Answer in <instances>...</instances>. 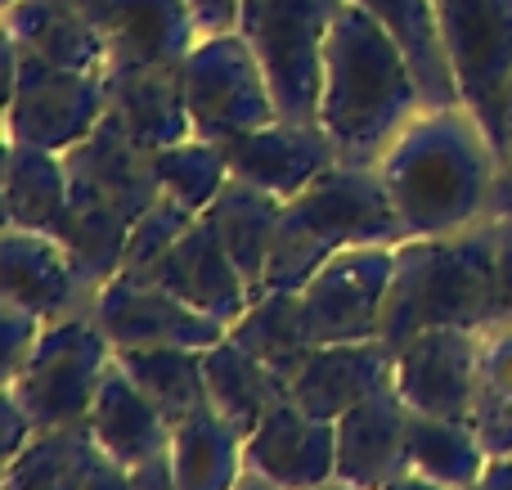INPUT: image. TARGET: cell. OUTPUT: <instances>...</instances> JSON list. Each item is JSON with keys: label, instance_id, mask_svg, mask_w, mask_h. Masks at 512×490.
Instances as JSON below:
<instances>
[{"label": "cell", "instance_id": "ba28073f", "mask_svg": "<svg viewBox=\"0 0 512 490\" xmlns=\"http://www.w3.org/2000/svg\"><path fill=\"white\" fill-rule=\"evenodd\" d=\"M180 81L198 140L230 144L279 117L270 77L243 32L198 36L194 50L180 59Z\"/></svg>", "mask_w": 512, "mask_h": 490}, {"label": "cell", "instance_id": "ac0fdd59", "mask_svg": "<svg viewBox=\"0 0 512 490\" xmlns=\"http://www.w3.org/2000/svg\"><path fill=\"white\" fill-rule=\"evenodd\" d=\"M391 347L382 338L360 342H324L306 356L292 378V401L315 419L337 423L346 410L391 387Z\"/></svg>", "mask_w": 512, "mask_h": 490}, {"label": "cell", "instance_id": "4316f807", "mask_svg": "<svg viewBox=\"0 0 512 490\" xmlns=\"http://www.w3.org/2000/svg\"><path fill=\"white\" fill-rule=\"evenodd\" d=\"M283 203L265 189L248 185V180H234L212 198V207L203 212V221L221 234L225 252L234 257L239 275L248 279L252 297L265 288V266H270V248H274V230H279Z\"/></svg>", "mask_w": 512, "mask_h": 490}, {"label": "cell", "instance_id": "6da1fadb", "mask_svg": "<svg viewBox=\"0 0 512 490\" xmlns=\"http://www.w3.org/2000/svg\"><path fill=\"white\" fill-rule=\"evenodd\" d=\"M378 176L396 207L400 239H436L495 221L499 149L463 104L423 108L382 153Z\"/></svg>", "mask_w": 512, "mask_h": 490}, {"label": "cell", "instance_id": "484cf974", "mask_svg": "<svg viewBox=\"0 0 512 490\" xmlns=\"http://www.w3.org/2000/svg\"><path fill=\"white\" fill-rule=\"evenodd\" d=\"M171 473L180 490H234L248 477V437L207 405L171 428Z\"/></svg>", "mask_w": 512, "mask_h": 490}, {"label": "cell", "instance_id": "7dc6e473", "mask_svg": "<svg viewBox=\"0 0 512 490\" xmlns=\"http://www.w3.org/2000/svg\"><path fill=\"white\" fill-rule=\"evenodd\" d=\"M0 5H5V9H9V5H14V0H0Z\"/></svg>", "mask_w": 512, "mask_h": 490}, {"label": "cell", "instance_id": "5b68a950", "mask_svg": "<svg viewBox=\"0 0 512 490\" xmlns=\"http://www.w3.org/2000/svg\"><path fill=\"white\" fill-rule=\"evenodd\" d=\"M108 117L99 72H68L32 59L5 36V140L68 153Z\"/></svg>", "mask_w": 512, "mask_h": 490}, {"label": "cell", "instance_id": "d6986e66", "mask_svg": "<svg viewBox=\"0 0 512 490\" xmlns=\"http://www.w3.org/2000/svg\"><path fill=\"white\" fill-rule=\"evenodd\" d=\"M108 41L117 63H180L198 41L189 0H77Z\"/></svg>", "mask_w": 512, "mask_h": 490}, {"label": "cell", "instance_id": "8fae6325", "mask_svg": "<svg viewBox=\"0 0 512 490\" xmlns=\"http://www.w3.org/2000/svg\"><path fill=\"white\" fill-rule=\"evenodd\" d=\"M481 338L477 329H427L391 351V387L414 414L472 419L481 401Z\"/></svg>", "mask_w": 512, "mask_h": 490}, {"label": "cell", "instance_id": "f546056e", "mask_svg": "<svg viewBox=\"0 0 512 490\" xmlns=\"http://www.w3.org/2000/svg\"><path fill=\"white\" fill-rule=\"evenodd\" d=\"M230 338L239 342L243 351H252L261 365H270L274 374L297 378V369L306 365V356L315 351L306 329V315H301V293H288V288H265L248 302V311L230 324Z\"/></svg>", "mask_w": 512, "mask_h": 490}, {"label": "cell", "instance_id": "7a4b0ae2", "mask_svg": "<svg viewBox=\"0 0 512 490\" xmlns=\"http://www.w3.org/2000/svg\"><path fill=\"white\" fill-rule=\"evenodd\" d=\"M423 108V90L400 45L382 32L369 9L346 0L328 32L319 81V126L337 144V158L378 167L391 140Z\"/></svg>", "mask_w": 512, "mask_h": 490}, {"label": "cell", "instance_id": "44dd1931", "mask_svg": "<svg viewBox=\"0 0 512 490\" xmlns=\"http://www.w3.org/2000/svg\"><path fill=\"white\" fill-rule=\"evenodd\" d=\"M409 437V405L396 396V387L360 401L337 419V482L355 490H382L409 473L405 464Z\"/></svg>", "mask_w": 512, "mask_h": 490}, {"label": "cell", "instance_id": "d590c367", "mask_svg": "<svg viewBox=\"0 0 512 490\" xmlns=\"http://www.w3.org/2000/svg\"><path fill=\"white\" fill-rule=\"evenodd\" d=\"M481 401L512 410V324H499L481 338Z\"/></svg>", "mask_w": 512, "mask_h": 490}, {"label": "cell", "instance_id": "d6a6232c", "mask_svg": "<svg viewBox=\"0 0 512 490\" xmlns=\"http://www.w3.org/2000/svg\"><path fill=\"white\" fill-rule=\"evenodd\" d=\"M153 167H158V189L176 203H185L194 216H203L212 207V198L230 185V158H225L221 144L212 140H189L171 144V149H158L153 153Z\"/></svg>", "mask_w": 512, "mask_h": 490}, {"label": "cell", "instance_id": "2e32d148", "mask_svg": "<svg viewBox=\"0 0 512 490\" xmlns=\"http://www.w3.org/2000/svg\"><path fill=\"white\" fill-rule=\"evenodd\" d=\"M248 468L283 490H315L337 477V423L315 419L297 401L265 414L248 437Z\"/></svg>", "mask_w": 512, "mask_h": 490}, {"label": "cell", "instance_id": "f6af8a7d", "mask_svg": "<svg viewBox=\"0 0 512 490\" xmlns=\"http://www.w3.org/2000/svg\"><path fill=\"white\" fill-rule=\"evenodd\" d=\"M234 490H283V486L265 482V477H261V473H252V468H248V477H243V482H239V486H234Z\"/></svg>", "mask_w": 512, "mask_h": 490}, {"label": "cell", "instance_id": "7c38bea8", "mask_svg": "<svg viewBox=\"0 0 512 490\" xmlns=\"http://www.w3.org/2000/svg\"><path fill=\"white\" fill-rule=\"evenodd\" d=\"M95 279L77 261V252L50 230H0V297L32 311L41 324L86 315L99 297Z\"/></svg>", "mask_w": 512, "mask_h": 490}, {"label": "cell", "instance_id": "60d3db41", "mask_svg": "<svg viewBox=\"0 0 512 490\" xmlns=\"http://www.w3.org/2000/svg\"><path fill=\"white\" fill-rule=\"evenodd\" d=\"M126 477H131V490H180L176 486V473H171V455L162 450V455L144 459V464L126 468Z\"/></svg>", "mask_w": 512, "mask_h": 490}, {"label": "cell", "instance_id": "9c48e42d", "mask_svg": "<svg viewBox=\"0 0 512 490\" xmlns=\"http://www.w3.org/2000/svg\"><path fill=\"white\" fill-rule=\"evenodd\" d=\"M436 9L463 108L499 149L512 108V0H436Z\"/></svg>", "mask_w": 512, "mask_h": 490}, {"label": "cell", "instance_id": "e575fe53", "mask_svg": "<svg viewBox=\"0 0 512 490\" xmlns=\"http://www.w3.org/2000/svg\"><path fill=\"white\" fill-rule=\"evenodd\" d=\"M45 324L36 320L32 311H23L18 302H5L0 297V383L23 374V365L32 360L36 342H41Z\"/></svg>", "mask_w": 512, "mask_h": 490}, {"label": "cell", "instance_id": "4fadbf2b", "mask_svg": "<svg viewBox=\"0 0 512 490\" xmlns=\"http://www.w3.org/2000/svg\"><path fill=\"white\" fill-rule=\"evenodd\" d=\"M90 315L104 329V338L113 342V351H126V347H203L207 351L230 333L212 315L180 302L171 288L140 275H113L99 288Z\"/></svg>", "mask_w": 512, "mask_h": 490}, {"label": "cell", "instance_id": "ab89813d", "mask_svg": "<svg viewBox=\"0 0 512 490\" xmlns=\"http://www.w3.org/2000/svg\"><path fill=\"white\" fill-rule=\"evenodd\" d=\"M189 14H194V23H198V36L239 32L243 0H189Z\"/></svg>", "mask_w": 512, "mask_h": 490}, {"label": "cell", "instance_id": "cb8c5ba5", "mask_svg": "<svg viewBox=\"0 0 512 490\" xmlns=\"http://www.w3.org/2000/svg\"><path fill=\"white\" fill-rule=\"evenodd\" d=\"M364 5L378 27L400 45V54L409 59L423 90L427 108H454L463 104L459 81H454V63L445 50V32H441V9L436 0H355Z\"/></svg>", "mask_w": 512, "mask_h": 490}, {"label": "cell", "instance_id": "74e56055", "mask_svg": "<svg viewBox=\"0 0 512 490\" xmlns=\"http://www.w3.org/2000/svg\"><path fill=\"white\" fill-rule=\"evenodd\" d=\"M472 428H477V437H481V446H486L490 459L512 455V410L508 405L477 401V410H472Z\"/></svg>", "mask_w": 512, "mask_h": 490}, {"label": "cell", "instance_id": "1f68e13d", "mask_svg": "<svg viewBox=\"0 0 512 490\" xmlns=\"http://www.w3.org/2000/svg\"><path fill=\"white\" fill-rule=\"evenodd\" d=\"M117 360L171 423L189 419L194 410H207L203 347H126L117 351Z\"/></svg>", "mask_w": 512, "mask_h": 490}, {"label": "cell", "instance_id": "ffe728a7", "mask_svg": "<svg viewBox=\"0 0 512 490\" xmlns=\"http://www.w3.org/2000/svg\"><path fill=\"white\" fill-rule=\"evenodd\" d=\"M104 86L108 117H117L144 149L158 153L194 135L180 63H117L104 72Z\"/></svg>", "mask_w": 512, "mask_h": 490}, {"label": "cell", "instance_id": "8d00e7d4", "mask_svg": "<svg viewBox=\"0 0 512 490\" xmlns=\"http://www.w3.org/2000/svg\"><path fill=\"white\" fill-rule=\"evenodd\" d=\"M32 437H36L32 414L23 410V401L9 387H0V464H9L18 450H27Z\"/></svg>", "mask_w": 512, "mask_h": 490}, {"label": "cell", "instance_id": "f1b7e54d", "mask_svg": "<svg viewBox=\"0 0 512 490\" xmlns=\"http://www.w3.org/2000/svg\"><path fill=\"white\" fill-rule=\"evenodd\" d=\"M99 464H104V450L95 446L86 423L45 428L27 441V450L0 464V490H86Z\"/></svg>", "mask_w": 512, "mask_h": 490}, {"label": "cell", "instance_id": "7bdbcfd3", "mask_svg": "<svg viewBox=\"0 0 512 490\" xmlns=\"http://www.w3.org/2000/svg\"><path fill=\"white\" fill-rule=\"evenodd\" d=\"M86 490H131V477H126V468H122V464L104 459V464L95 468V477L86 482Z\"/></svg>", "mask_w": 512, "mask_h": 490}, {"label": "cell", "instance_id": "52a82bcc", "mask_svg": "<svg viewBox=\"0 0 512 490\" xmlns=\"http://www.w3.org/2000/svg\"><path fill=\"white\" fill-rule=\"evenodd\" d=\"M113 342L104 338V329L95 324V315H68L41 329L32 360L23 365V374L9 378V392L23 401V410L32 414L36 432L45 428H81L95 410L99 383H104L108 365H113Z\"/></svg>", "mask_w": 512, "mask_h": 490}, {"label": "cell", "instance_id": "83f0119b", "mask_svg": "<svg viewBox=\"0 0 512 490\" xmlns=\"http://www.w3.org/2000/svg\"><path fill=\"white\" fill-rule=\"evenodd\" d=\"M72 203V180L63 153L5 140V225L18 230H59Z\"/></svg>", "mask_w": 512, "mask_h": 490}, {"label": "cell", "instance_id": "bcb514c9", "mask_svg": "<svg viewBox=\"0 0 512 490\" xmlns=\"http://www.w3.org/2000/svg\"><path fill=\"white\" fill-rule=\"evenodd\" d=\"M315 490H355V486H346V482H337V477H333V482H324V486H315Z\"/></svg>", "mask_w": 512, "mask_h": 490}, {"label": "cell", "instance_id": "5bb4252c", "mask_svg": "<svg viewBox=\"0 0 512 490\" xmlns=\"http://www.w3.org/2000/svg\"><path fill=\"white\" fill-rule=\"evenodd\" d=\"M72 180V203L95 212L122 216L126 225L140 221V212L162 194L153 149H144L117 117H104L77 149L63 153Z\"/></svg>", "mask_w": 512, "mask_h": 490}, {"label": "cell", "instance_id": "e0dca14e", "mask_svg": "<svg viewBox=\"0 0 512 490\" xmlns=\"http://www.w3.org/2000/svg\"><path fill=\"white\" fill-rule=\"evenodd\" d=\"M140 279H153V284L171 288L180 302H189L194 311L212 315V320L225 324V329H230L252 302L248 279L239 275L234 257L221 243V234H216L203 216H198V221L185 230V239H180L176 248H171L167 257Z\"/></svg>", "mask_w": 512, "mask_h": 490}, {"label": "cell", "instance_id": "ee69618b", "mask_svg": "<svg viewBox=\"0 0 512 490\" xmlns=\"http://www.w3.org/2000/svg\"><path fill=\"white\" fill-rule=\"evenodd\" d=\"M382 490H454V486H441V482H427V477H418V473H400L396 482H387Z\"/></svg>", "mask_w": 512, "mask_h": 490}, {"label": "cell", "instance_id": "8992f818", "mask_svg": "<svg viewBox=\"0 0 512 490\" xmlns=\"http://www.w3.org/2000/svg\"><path fill=\"white\" fill-rule=\"evenodd\" d=\"M342 5L346 0H243L239 32L252 41L288 122H319L324 45Z\"/></svg>", "mask_w": 512, "mask_h": 490}, {"label": "cell", "instance_id": "836d02e7", "mask_svg": "<svg viewBox=\"0 0 512 490\" xmlns=\"http://www.w3.org/2000/svg\"><path fill=\"white\" fill-rule=\"evenodd\" d=\"M198 216L189 212L185 203H176V198L158 194L149 207L140 212V221L131 225V239H126V257H122V275H149L153 266H158L162 257H167L171 248H176L180 239H185V230L194 225Z\"/></svg>", "mask_w": 512, "mask_h": 490}, {"label": "cell", "instance_id": "3957f363", "mask_svg": "<svg viewBox=\"0 0 512 490\" xmlns=\"http://www.w3.org/2000/svg\"><path fill=\"white\" fill-rule=\"evenodd\" d=\"M495 252L499 221L459 234L400 239L378 338L391 351L427 329H495Z\"/></svg>", "mask_w": 512, "mask_h": 490}, {"label": "cell", "instance_id": "30bf717a", "mask_svg": "<svg viewBox=\"0 0 512 490\" xmlns=\"http://www.w3.org/2000/svg\"><path fill=\"white\" fill-rule=\"evenodd\" d=\"M391 275H396V243H369L324 261L301 288L310 342L324 347V342L378 338Z\"/></svg>", "mask_w": 512, "mask_h": 490}, {"label": "cell", "instance_id": "9a60e30c", "mask_svg": "<svg viewBox=\"0 0 512 490\" xmlns=\"http://www.w3.org/2000/svg\"><path fill=\"white\" fill-rule=\"evenodd\" d=\"M225 158H230L234 180H248V185L274 194L279 203L297 198L301 189H310L328 167H337V144L328 140V131L319 122H288V117H274L270 126H256V131L239 135V140L221 144Z\"/></svg>", "mask_w": 512, "mask_h": 490}, {"label": "cell", "instance_id": "b9f144b4", "mask_svg": "<svg viewBox=\"0 0 512 490\" xmlns=\"http://www.w3.org/2000/svg\"><path fill=\"white\" fill-rule=\"evenodd\" d=\"M472 490H512V455H499L486 464V473L477 477Z\"/></svg>", "mask_w": 512, "mask_h": 490}, {"label": "cell", "instance_id": "d4e9b609", "mask_svg": "<svg viewBox=\"0 0 512 490\" xmlns=\"http://www.w3.org/2000/svg\"><path fill=\"white\" fill-rule=\"evenodd\" d=\"M203 374H207V405H212L239 437H252L265 423V414L292 396L288 378L274 374L270 365H261L230 333H225L216 347L203 351Z\"/></svg>", "mask_w": 512, "mask_h": 490}, {"label": "cell", "instance_id": "7402d4cb", "mask_svg": "<svg viewBox=\"0 0 512 490\" xmlns=\"http://www.w3.org/2000/svg\"><path fill=\"white\" fill-rule=\"evenodd\" d=\"M5 36L50 68L108 72V41L77 0H14L5 9Z\"/></svg>", "mask_w": 512, "mask_h": 490}, {"label": "cell", "instance_id": "4dcf8cb0", "mask_svg": "<svg viewBox=\"0 0 512 490\" xmlns=\"http://www.w3.org/2000/svg\"><path fill=\"white\" fill-rule=\"evenodd\" d=\"M405 464L409 473L441 482L454 490H472L486 473L490 455L481 446L472 419H436V414L409 410V437H405Z\"/></svg>", "mask_w": 512, "mask_h": 490}, {"label": "cell", "instance_id": "603a6c76", "mask_svg": "<svg viewBox=\"0 0 512 490\" xmlns=\"http://www.w3.org/2000/svg\"><path fill=\"white\" fill-rule=\"evenodd\" d=\"M86 428H90V437H95V446L104 450V459H113V464H122V468H135L171 446V428H176V423L135 387V378L126 374L122 360L113 356L104 383H99L95 410H90Z\"/></svg>", "mask_w": 512, "mask_h": 490}, {"label": "cell", "instance_id": "277c9868", "mask_svg": "<svg viewBox=\"0 0 512 490\" xmlns=\"http://www.w3.org/2000/svg\"><path fill=\"white\" fill-rule=\"evenodd\" d=\"M369 243H400L391 194L378 167L337 162L310 189L283 203L270 266H265V288L301 293L324 261H333L337 252L369 248Z\"/></svg>", "mask_w": 512, "mask_h": 490}, {"label": "cell", "instance_id": "f35d334b", "mask_svg": "<svg viewBox=\"0 0 512 490\" xmlns=\"http://www.w3.org/2000/svg\"><path fill=\"white\" fill-rule=\"evenodd\" d=\"M499 221V252H495V329L512 324V216Z\"/></svg>", "mask_w": 512, "mask_h": 490}]
</instances>
